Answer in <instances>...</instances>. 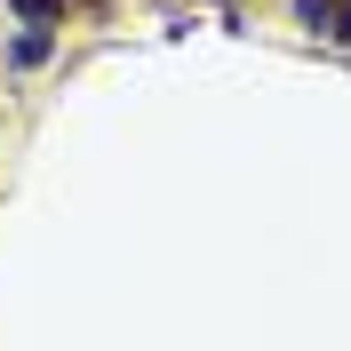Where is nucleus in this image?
<instances>
[{
	"label": "nucleus",
	"mask_w": 351,
	"mask_h": 351,
	"mask_svg": "<svg viewBox=\"0 0 351 351\" xmlns=\"http://www.w3.org/2000/svg\"><path fill=\"white\" fill-rule=\"evenodd\" d=\"M48 48H56V32H48V24H24V32H16V48H8V64H16V72H32V64H48Z\"/></svg>",
	"instance_id": "obj_1"
},
{
	"label": "nucleus",
	"mask_w": 351,
	"mask_h": 351,
	"mask_svg": "<svg viewBox=\"0 0 351 351\" xmlns=\"http://www.w3.org/2000/svg\"><path fill=\"white\" fill-rule=\"evenodd\" d=\"M304 24H319V32H351V24H343V0H304Z\"/></svg>",
	"instance_id": "obj_2"
},
{
	"label": "nucleus",
	"mask_w": 351,
	"mask_h": 351,
	"mask_svg": "<svg viewBox=\"0 0 351 351\" xmlns=\"http://www.w3.org/2000/svg\"><path fill=\"white\" fill-rule=\"evenodd\" d=\"M8 8H16V16H32V24H48L56 8H64V0H8Z\"/></svg>",
	"instance_id": "obj_3"
}]
</instances>
